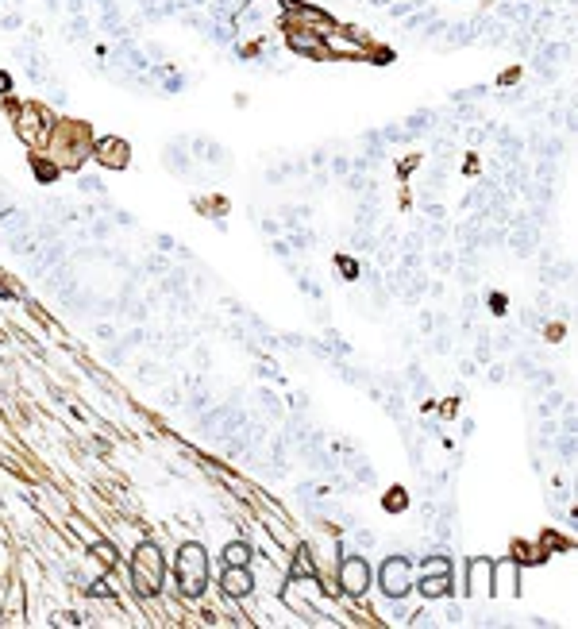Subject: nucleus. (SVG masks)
Instances as JSON below:
<instances>
[{"label":"nucleus","mask_w":578,"mask_h":629,"mask_svg":"<svg viewBox=\"0 0 578 629\" xmlns=\"http://www.w3.org/2000/svg\"><path fill=\"white\" fill-rule=\"evenodd\" d=\"M366 583H370V571H366V564L359 560V556H351V560L343 564V571H340V587H343V590H351V595H363Z\"/></svg>","instance_id":"39448f33"},{"label":"nucleus","mask_w":578,"mask_h":629,"mask_svg":"<svg viewBox=\"0 0 578 629\" xmlns=\"http://www.w3.org/2000/svg\"><path fill=\"white\" fill-rule=\"evenodd\" d=\"M451 587V564L447 560H428L421 564V590H424V599H440V595H447Z\"/></svg>","instance_id":"20e7f679"},{"label":"nucleus","mask_w":578,"mask_h":629,"mask_svg":"<svg viewBox=\"0 0 578 629\" xmlns=\"http://www.w3.org/2000/svg\"><path fill=\"white\" fill-rule=\"evenodd\" d=\"M412 564L409 560H401V556H393V560H386L382 564V590L386 595H393V599H401L405 590L412 587Z\"/></svg>","instance_id":"7ed1b4c3"},{"label":"nucleus","mask_w":578,"mask_h":629,"mask_svg":"<svg viewBox=\"0 0 578 629\" xmlns=\"http://www.w3.org/2000/svg\"><path fill=\"white\" fill-rule=\"evenodd\" d=\"M224 590L227 595H251V571L243 564H232L224 575Z\"/></svg>","instance_id":"423d86ee"},{"label":"nucleus","mask_w":578,"mask_h":629,"mask_svg":"<svg viewBox=\"0 0 578 629\" xmlns=\"http://www.w3.org/2000/svg\"><path fill=\"white\" fill-rule=\"evenodd\" d=\"M174 571H177V583H181L186 595H201V590H205V579H208L205 548H201V544H186V548L177 552Z\"/></svg>","instance_id":"f257e3e1"},{"label":"nucleus","mask_w":578,"mask_h":629,"mask_svg":"<svg viewBox=\"0 0 578 629\" xmlns=\"http://www.w3.org/2000/svg\"><path fill=\"white\" fill-rule=\"evenodd\" d=\"M247 544H227V564H247Z\"/></svg>","instance_id":"6e6552de"},{"label":"nucleus","mask_w":578,"mask_h":629,"mask_svg":"<svg viewBox=\"0 0 578 629\" xmlns=\"http://www.w3.org/2000/svg\"><path fill=\"white\" fill-rule=\"evenodd\" d=\"M135 587L143 590V595H155V590H162V575H166V564H162V552L155 548V544H139L135 552Z\"/></svg>","instance_id":"f03ea898"},{"label":"nucleus","mask_w":578,"mask_h":629,"mask_svg":"<svg viewBox=\"0 0 578 629\" xmlns=\"http://www.w3.org/2000/svg\"><path fill=\"white\" fill-rule=\"evenodd\" d=\"M490 571H493L490 564H474V568H471V590H474V595H486V590L493 587Z\"/></svg>","instance_id":"0eeeda50"}]
</instances>
